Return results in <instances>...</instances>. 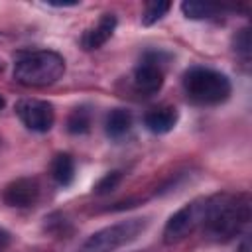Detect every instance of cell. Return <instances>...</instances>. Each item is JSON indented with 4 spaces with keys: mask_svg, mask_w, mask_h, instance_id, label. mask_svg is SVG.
Wrapping results in <instances>:
<instances>
[{
    "mask_svg": "<svg viewBox=\"0 0 252 252\" xmlns=\"http://www.w3.org/2000/svg\"><path fill=\"white\" fill-rule=\"evenodd\" d=\"M148 228V219H128L108 224L91 234L77 252H114L134 242Z\"/></svg>",
    "mask_w": 252,
    "mask_h": 252,
    "instance_id": "obj_4",
    "label": "cell"
},
{
    "mask_svg": "<svg viewBox=\"0 0 252 252\" xmlns=\"http://www.w3.org/2000/svg\"><path fill=\"white\" fill-rule=\"evenodd\" d=\"M45 4H49V6H55V8H71V6H79V0H71V2H67V0H45Z\"/></svg>",
    "mask_w": 252,
    "mask_h": 252,
    "instance_id": "obj_19",
    "label": "cell"
},
{
    "mask_svg": "<svg viewBox=\"0 0 252 252\" xmlns=\"http://www.w3.org/2000/svg\"><path fill=\"white\" fill-rule=\"evenodd\" d=\"M132 126V114L126 108H114L106 114L104 120V130L110 138H120L124 136Z\"/></svg>",
    "mask_w": 252,
    "mask_h": 252,
    "instance_id": "obj_11",
    "label": "cell"
},
{
    "mask_svg": "<svg viewBox=\"0 0 252 252\" xmlns=\"http://www.w3.org/2000/svg\"><path fill=\"white\" fill-rule=\"evenodd\" d=\"M134 87L138 93L150 96L163 87V71L156 61L144 59L134 71Z\"/></svg>",
    "mask_w": 252,
    "mask_h": 252,
    "instance_id": "obj_8",
    "label": "cell"
},
{
    "mask_svg": "<svg viewBox=\"0 0 252 252\" xmlns=\"http://www.w3.org/2000/svg\"><path fill=\"white\" fill-rule=\"evenodd\" d=\"M177 110L173 106H159L144 116V124L154 134H167L177 124Z\"/></svg>",
    "mask_w": 252,
    "mask_h": 252,
    "instance_id": "obj_10",
    "label": "cell"
},
{
    "mask_svg": "<svg viewBox=\"0 0 252 252\" xmlns=\"http://www.w3.org/2000/svg\"><path fill=\"white\" fill-rule=\"evenodd\" d=\"M67 130L71 134H87L91 130V112L87 108H75L67 118Z\"/></svg>",
    "mask_w": 252,
    "mask_h": 252,
    "instance_id": "obj_15",
    "label": "cell"
},
{
    "mask_svg": "<svg viewBox=\"0 0 252 252\" xmlns=\"http://www.w3.org/2000/svg\"><path fill=\"white\" fill-rule=\"evenodd\" d=\"M116 24H118V20H116L114 14H102L100 20L96 22V26L89 28V30L83 33L81 45H83L87 51H93V49L102 47V45L110 39V35L114 33Z\"/></svg>",
    "mask_w": 252,
    "mask_h": 252,
    "instance_id": "obj_9",
    "label": "cell"
},
{
    "mask_svg": "<svg viewBox=\"0 0 252 252\" xmlns=\"http://www.w3.org/2000/svg\"><path fill=\"white\" fill-rule=\"evenodd\" d=\"M205 207H207V199H205V201L189 203V205L181 207L177 213H173V215L169 217V220L165 222V228H163V242H165V244H175V242L183 240L185 236H189V234L203 222Z\"/></svg>",
    "mask_w": 252,
    "mask_h": 252,
    "instance_id": "obj_5",
    "label": "cell"
},
{
    "mask_svg": "<svg viewBox=\"0 0 252 252\" xmlns=\"http://www.w3.org/2000/svg\"><path fill=\"white\" fill-rule=\"evenodd\" d=\"M250 220V199L248 195H219L207 199L203 230L209 240L226 242L242 232Z\"/></svg>",
    "mask_w": 252,
    "mask_h": 252,
    "instance_id": "obj_1",
    "label": "cell"
},
{
    "mask_svg": "<svg viewBox=\"0 0 252 252\" xmlns=\"http://www.w3.org/2000/svg\"><path fill=\"white\" fill-rule=\"evenodd\" d=\"M22 124L32 132H47L55 122V110L47 100L22 98L14 106Z\"/></svg>",
    "mask_w": 252,
    "mask_h": 252,
    "instance_id": "obj_6",
    "label": "cell"
},
{
    "mask_svg": "<svg viewBox=\"0 0 252 252\" xmlns=\"http://www.w3.org/2000/svg\"><path fill=\"white\" fill-rule=\"evenodd\" d=\"M181 12L189 20H205L217 14V6L209 2H195V0H185L181 4Z\"/></svg>",
    "mask_w": 252,
    "mask_h": 252,
    "instance_id": "obj_13",
    "label": "cell"
},
{
    "mask_svg": "<svg viewBox=\"0 0 252 252\" xmlns=\"http://www.w3.org/2000/svg\"><path fill=\"white\" fill-rule=\"evenodd\" d=\"M232 43H234L236 53H240L242 57H248V55H250V45H252V41H250V30H248V28L240 30V32L234 35Z\"/></svg>",
    "mask_w": 252,
    "mask_h": 252,
    "instance_id": "obj_17",
    "label": "cell"
},
{
    "mask_svg": "<svg viewBox=\"0 0 252 252\" xmlns=\"http://www.w3.org/2000/svg\"><path fill=\"white\" fill-rule=\"evenodd\" d=\"M120 179H122V173L120 171H108L104 177H100L98 179V183L94 185V193L96 195H106V193H110V191H114L116 187H118V183H120Z\"/></svg>",
    "mask_w": 252,
    "mask_h": 252,
    "instance_id": "obj_16",
    "label": "cell"
},
{
    "mask_svg": "<svg viewBox=\"0 0 252 252\" xmlns=\"http://www.w3.org/2000/svg\"><path fill=\"white\" fill-rule=\"evenodd\" d=\"M4 104H6V100H4V96H2V94H0V110H2V108H4Z\"/></svg>",
    "mask_w": 252,
    "mask_h": 252,
    "instance_id": "obj_21",
    "label": "cell"
},
{
    "mask_svg": "<svg viewBox=\"0 0 252 252\" xmlns=\"http://www.w3.org/2000/svg\"><path fill=\"white\" fill-rule=\"evenodd\" d=\"M51 177L63 187L71 185V181L75 177V161H73V158L69 154H57L53 158V161H51Z\"/></svg>",
    "mask_w": 252,
    "mask_h": 252,
    "instance_id": "obj_12",
    "label": "cell"
},
{
    "mask_svg": "<svg viewBox=\"0 0 252 252\" xmlns=\"http://www.w3.org/2000/svg\"><path fill=\"white\" fill-rule=\"evenodd\" d=\"M171 4L167 0H152L146 4L144 12H142V24L144 26H154L156 22H159L167 12H169Z\"/></svg>",
    "mask_w": 252,
    "mask_h": 252,
    "instance_id": "obj_14",
    "label": "cell"
},
{
    "mask_svg": "<svg viewBox=\"0 0 252 252\" xmlns=\"http://www.w3.org/2000/svg\"><path fill=\"white\" fill-rule=\"evenodd\" d=\"M65 73V59L47 49L32 51L14 65V79L24 87H47L57 83Z\"/></svg>",
    "mask_w": 252,
    "mask_h": 252,
    "instance_id": "obj_2",
    "label": "cell"
},
{
    "mask_svg": "<svg viewBox=\"0 0 252 252\" xmlns=\"http://www.w3.org/2000/svg\"><path fill=\"white\" fill-rule=\"evenodd\" d=\"M10 240H12L10 232H8L6 228H2V226H0V252H4V250L10 246Z\"/></svg>",
    "mask_w": 252,
    "mask_h": 252,
    "instance_id": "obj_18",
    "label": "cell"
},
{
    "mask_svg": "<svg viewBox=\"0 0 252 252\" xmlns=\"http://www.w3.org/2000/svg\"><path fill=\"white\" fill-rule=\"evenodd\" d=\"M183 89L189 100L197 104H220L230 94V81L226 75L207 69V67H191L183 75Z\"/></svg>",
    "mask_w": 252,
    "mask_h": 252,
    "instance_id": "obj_3",
    "label": "cell"
},
{
    "mask_svg": "<svg viewBox=\"0 0 252 252\" xmlns=\"http://www.w3.org/2000/svg\"><path fill=\"white\" fill-rule=\"evenodd\" d=\"M2 197H4L6 205H10V207H18V209L32 207L39 197V183L32 177L16 179L10 185H6Z\"/></svg>",
    "mask_w": 252,
    "mask_h": 252,
    "instance_id": "obj_7",
    "label": "cell"
},
{
    "mask_svg": "<svg viewBox=\"0 0 252 252\" xmlns=\"http://www.w3.org/2000/svg\"><path fill=\"white\" fill-rule=\"evenodd\" d=\"M240 252H250V240H248V238L240 244Z\"/></svg>",
    "mask_w": 252,
    "mask_h": 252,
    "instance_id": "obj_20",
    "label": "cell"
}]
</instances>
